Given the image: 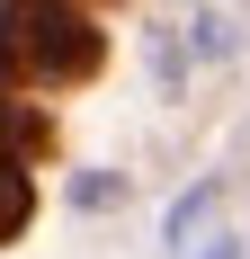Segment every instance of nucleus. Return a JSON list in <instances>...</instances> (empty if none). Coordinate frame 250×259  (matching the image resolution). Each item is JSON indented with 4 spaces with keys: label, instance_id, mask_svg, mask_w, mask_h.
Listing matches in <instances>:
<instances>
[{
    "label": "nucleus",
    "instance_id": "f257e3e1",
    "mask_svg": "<svg viewBox=\"0 0 250 259\" xmlns=\"http://www.w3.org/2000/svg\"><path fill=\"white\" fill-rule=\"evenodd\" d=\"M107 63V36L72 0H0V72L18 90H72Z\"/></svg>",
    "mask_w": 250,
    "mask_h": 259
},
{
    "label": "nucleus",
    "instance_id": "7ed1b4c3",
    "mask_svg": "<svg viewBox=\"0 0 250 259\" xmlns=\"http://www.w3.org/2000/svg\"><path fill=\"white\" fill-rule=\"evenodd\" d=\"M0 152H18V161H45V152H54V125L36 116V107H0Z\"/></svg>",
    "mask_w": 250,
    "mask_h": 259
},
{
    "label": "nucleus",
    "instance_id": "f03ea898",
    "mask_svg": "<svg viewBox=\"0 0 250 259\" xmlns=\"http://www.w3.org/2000/svg\"><path fill=\"white\" fill-rule=\"evenodd\" d=\"M27 214H36V179H27L18 152H0V241H18Z\"/></svg>",
    "mask_w": 250,
    "mask_h": 259
}]
</instances>
